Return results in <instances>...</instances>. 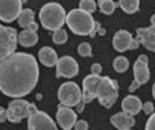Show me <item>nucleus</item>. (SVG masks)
I'll use <instances>...</instances> for the list:
<instances>
[{"label": "nucleus", "instance_id": "393cba45", "mask_svg": "<svg viewBox=\"0 0 155 130\" xmlns=\"http://www.w3.org/2000/svg\"><path fill=\"white\" fill-rule=\"evenodd\" d=\"M78 55L82 57H90L91 56V46L89 43H81L78 46Z\"/></svg>", "mask_w": 155, "mask_h": 130}, {"label": "nucleus", "instance_id": "6e6552de", "mask_svg": "<svg viewBox=\"0 0 155 130\" xmlns=\"http://www.w3.org/2000/svg\"><path fill=\"white\" fill-rule=\"evenodd\" d=\"M29 102L25 99H15L9 103L7 109V120H9L11 122H21L24 119L29 117Z\"/></svg>", "mask_w": 155, "mask_h": 130}, {"label": "nucleus", "instance_id": "473e14b6", "mask_svg": "<svg viewBox=\"0 0 155 130\" xmlns=\"http://www.w3.org/2000/svg\"><path fill=\"white\" fill-rule=\"evenodd\" d=\"M153 96H154V99H155V83L153 85Z\"/></svg>", "mask_w": 155, "mask_h": 130}, {"label": "nucleus", "instance_id": "72a5a7b5", "mask_svg": "<svg viewBox=\"0 0 155 130\" xmlns=\"http://www.w3.org/2000/svg\"><path fill=\"white\" fill-rule=\"evenodd\" d=\"M123 130H129V129H123Z\"/></svg>", "mask_w": 155, "mask_h": 130}, {"label": "nucleus", "instance_id": "dca6fc26", "mask_svg": "<svg viewBox=\"0 0 155 130\" xmlns=\"http://www.w3.org/2000/svg\"><path fill=\"white\" fill-rule=\"evenodd\" d=\"M111 124H112L115 128H117L119 130L130 129L134 126L136 120L133 119V116L125 113V112H119V113H116L111 117Z\"/></svg>", "mask_w": 155, "mask_h": 130}, {"label": "nucleus", "instance_id": "cd10ccee", "mask_svg": "<svg viewBox=\"0 0 155 130\" xmlns=\"http://www.w3.org/2000/svg\"><path fill=\"white\" fill-rule=\"evenodd\" d=\"M142 109H143V112L146 115H151L153 112H154V106H153V103H145V104H142Z\"/></svg>", "mask_w": 155, "mask_h": 130}, {"label": "nucleus", "instance_id": "2f4dec72", "mask_svg": "<svg viewBox=\"0 0 155 130\" xmlns=\"http://www.w3.org/2000/svg\"><path fill=\"white\" fill-rule=\"evenodd\" d=\"M26 29H28V30H31V31H37V30H38V25L35 24V21H34V22L30 24Z\"/></svg>", "mask_w": 155, "mask_h": 130}, {"label": "nucleus", "instance_id": "412c9836", "mask_svg": "<svg viewBox=\"0 0 155 130\" xmlns=\"http://www.w3.org/2000/svg\"><path fill=\"white\" fill-rule=\"evenodd\" d=\"M98 7L99 9H101L102 13H104V15H112L115 12L116 7H117V4H116L114 0H98Z\"/></svg>", "mask_w": 155, "mask_h": 130}, {"label": "nucleus", "instance_id": "2eb2a0df", "mask_svg": "<svg viewBox=\"0 0 155 130\" xmlns=\"http://www.w3.org/2000/svg\"><path fill=\"white\" fill-rule=\"evenodd\" d=\"M121 108H123V112H125V113L130 115V116H136V115H138L140 111L142 109V102L138 96L128 95L127 98L123 99Z\"/></svg>", "mask_w": 155, "mask_h": 130}, {"label": "nucleus", "instance_id": "aec40b11", "mask_svg": "<svg viewBox=\"0 0 155 130\" xmlns=\"http://www.w3.org/2000/svg\"><path fill=\"white\" fill-rule=\"evenodd\" d=\"M119 7L128 15H133L140 9V0H119Z\"/></svg>", "mask_w": 155, "mask_h": 130}, {"label": "nucleus", "instance_id": "4468645a", "mask_svg": "<svg viewBox=\"0 0 155 130\" xmlns=\"http://www.w3.org/2000/svg\"><path fill=\"white\" fill-rule=\"evenodd\" d=\"M56 120L63 130H71L73 125L76 124L77 115L74 111L71 109V107H65L63 104H60L56 112Z\"/></svg>", "mask_w": 155, "mask_h": 130}, {"label": "nucleus", "instance_id": "423d86ee", "mask_svg": "<svg viewBox=\"0 0 155 130\" xmlns=\"http://www.w3.org/2000/svg\"><path fill=\"white\" fill-rule=\"evenodd\" d=\"M81 96L82 93L74 82H65L60 86L58 91L59 102L65 107H76L78 103H81Z\"/></svg>", "mask_w": 155, "mask_h": 130}, {"label": "nucleus", "instance_id": "1a4fd4ad", "mask_svg": "<svg viewBox=\"0 0 155 130\" xmlns=\"http://www.w3.org/2000/svg\"><path fill=\"white\" fill-rule=\"evenodd\" d=\"M28 119V130H58L54 120L45 112L37 111Z\"/></svg>", "mask_w": 155, "mask_h": 130}, {"label": "nucleus", "instance_id": "9d476101", "mask_svg": "<svg viewBox=\"0 0 155 130\" xmlns=\"http://www.w3.org/2000/svg\"><path fill=\"white\" fill-rule=\"evenodd\" d=\"M21 9L22 0H0V20L3 22H12L17 20Z\"/></svg>", "mask_w": 155, "mask_h": 130}, {"label": "nucleus", "instance_id": "4be33fe9", "mask_svg": "<svg viewBox=\"0 0 155 130\" xmlns=\"http://www.w3.org/2000/svg\"><path fill=\"white\" fill-rule=\"evenodd\" d=\"M112 67L114 69L117 73H124V72H127L128 70V68H129V61H128V59L125 57V56H119V57H116L114 60V64H112Z\"/></svg>", "mask_w": 155, "mask_h": 130}, {"label": "nucleus", "instance_id": "c85d7f7f", "mask_svg": "<svg viewBox=\"0 0 155 130\" xmlns=\"http://www.w3.org/2000/svg\"><path fill=\"white\" fill-rule=\"evenodd\" d=\"M102 72V67L99 64H94L91 67V74H101Z\"/></svg>", "mask_w": 155, "mask_h": 130}, {"label": "nucleus", "instance_id": "39448f33", "mask_svg": "<svg viewBox=\"0 0 155 130\" xmlns=\"http://www.w3.org/2000/svg\"><path fill=\"white\" fill-rule=\"evenodd\" d=\"M17 30L0 25V61L12 55L17 48Z\"/></svg>", "mask_w": 155, "mask_h": 130}, {"label": "nucleus", "instance_id": "f03ea898", "mask_svg": "<svg viewBox=\"0 0 155 130\" xmlns=\"http://www.w3.org/2000/svg\"><path fill=\"white\" fill-rule=\"evenodd\" d=\"M65 22L76 35H95L98 24H95L91 13L82 9H72L65 17Z\"/></svg>", "mask_w": 155, "mask_h": 130}, {"label": "nucleus", "instance_id": "c756f323", "mask_svg": "<svg viewBox=\"0 0 155 130\" xmlns=\"http://www.w3.org/2000/svg\"><path fill=\"white\" fill-rule=\"evenodd\" d=\"M7 120V109L0 107V122H4Z\"/></svg>", "mask_w": 155, "mask_h": 130}, {"label": "nucleus", "instance_id": "0eeeda50", "mask_svg": "<svg viewBox=\"0 0 155 130\" xmlns=\"http://www.w3.org/2000/svg\"><path fill=\"white\" fill-rule=\"evenodd\" d=\"M133 76H134V81L129 86V91H136L140 86L145 85L146 82L150 80V70H149V60L146 55H141L138 60L134 63L133 67Z\"/></svg>", "mask_w": 155, "mask_h": 130}, {"label": "nucleus", "instance_id": "ddd939ff", "mask_svg": "<svg viewBox=\"0 0 155 130\" xmlns=\"http://www.w3.org/2000/svg\"><path fill=\"white\" fill-rule=\"evenodd\" d=\"M137 37L138 41L145 48L155 52V15L151 17V25L149 28L137 29Z\"/></svg>", "mask_w": 155, "mask_h": 130}, {"label": "nucleus", "instance_id": "20e7f679", "mask_svg": "<svg viewBox=\"0 0 155 130\" xmlns=\"http://www.w3.org/2000/svg\"><path fill=\"white\" fill-rule=\"evenodd\" d=\"M119 96V85L117 82L111 80L110 77H102L101 85H99L97 99L98 102L106 108H111L115 104Z\"/></svg>", "mask_w": 155, "mask_h": 130}, {"label": "nucleus", "instance_id": "b1692460", "mask_svg": "<svg viewBox=\"0 0 155 130\" xmlns=\"http://www.w3.org/2000/svg\"><path fill=\"white\" fill-rule=\"evenodd\" d=\"M80 9H82L87 13H94L97 11V3L94 2V0H81Z\"/></svg>", "mask_w": 155, "mask_h": 130}, {"label": "nucleus", "instance_id": "a211bd4d", "mask_svg": "<svg viewBox=\"0 0 155 130\" xmlns=\"http://www.w3.org/2000/svg\"><path fill=\"white\" fill-rule=\"evenodd\" d=\"M17 42L24 47H33L34 44L38 43V34L37 31H31V30L25 29L17 35Z\"/></svg>", "mask_w": 155, "mask_h": 130}, {"label": "nucleus", "instance_id": "5701e85b", "mask_svg": "<svg viewBox=\"0 0 155 130\" xmlns=\"http://www.w3.org/2000/svg\"><path fill=\"white\" fill-rule=\"evenodd\" d=\"M52 41L54 43H56V44H64L67 41H68V34L64 29H56L54 30V34H52Z\"/></svg>", "mask_w": 155, "mask_h": 130}, {"label": "nucleus", "instance_id": "6ab92c4d", "mask_svg": "<svg viewBox=\"0 0 155 130\" xmlns=\"http://www.w3.org/2000/svg\"><path fill=\"white\" fill-rule=\"evenodd\" d=\"M34 17H35L34 11L26 8V9H21L18 17H17V21H18V25L21 26V28L26 29L30 24L34 22Z\"/></svg>", "mask_w": 155, "mask_h": 130}, {"label": "nucleus", "instance_id": "7c9ffc66", "mask_svg": "<svg viewBox=\"0 0 155 130\" xmlns=\"http://www.w3.org/2000/svg\"><path fill=\"white\" fill-rule=\"evenodd\" d=\"M38 109H37V107H35V104H33V103H29V108H28V112H29V116L30 115H33V113H35Z\"/></svg>", "mask_w": 155, "mask_h": 130}, {"label": "nucleus", "instance_id": "f3484780", "mask_svg": "<svg viewBox=\"0 0 155 130\" xmlns=\"http://www.w3.org/2000/svg\"><path fill=\"white\" fill-rule=\"evenodd\" d=\"M38 59H39V61L45 65V67H48V68H52L56 65L58 63V54L54 48H51V47H42L38 52Z\"/></svg>", "mask_w": 155, "mask_h": 130}, {"label": "nucleus", "instance_id": "bb28decb", "mask_svg": "<svg viewBox=\"0 0 155 130\" xmlns=\"http://www.w3.org/2000/svg\"><path fill=\"white\" fill-rule=\"evenodd\" d=\"M145 130H155V112H154V113H151L150 119L147 120L146 126H145Z\"/></svg>", "mask_w": 155, "mask_h": 130}, {"label": "nucleus", "instance_id": "a878e982", "mask_svg": "<svg viewBox=\"0 0 155 130\" xmlns=\"http://www.w3.org/2000/svg\"><path fill=\"white\" fill-rule=\"evenodd\" d=\"M73 126H74V130H89V124L85 120L76 121V124Z\"/></svg>", "mask_w": 155, "mask_h": 130}, {"label": "nucleus", "instance_id": "f8f14e48", "mask_svg": "<svg viewBox=\"0 0 155 130\" xmlns=\"http://www.w3.org/2000/svg\"><path fill=\"white\" fill-rule=\"evenodd\" d=\"M112 44H114V48L117 52H124L127 50H136L138 47L140 42L134 41L132 34L127 31V30H119L114 35Z\"/></svg>", "mask_w": 155, "mask_h": 130}, {"label": "nucleus", "instance_id": "f257e3e1", "mask_svg": "<svg viewBox=\"0 0 155 130\" xmlns=\"http://www.w3.org/2000/svg\"><path fill=\"white\" fill-rule=\"evenodd\" d=\"M39 68L30 54L13 52L0 61V91L9 98H24L38 83Z\"/></svg>", "mask_w": 155, "mask_h": 130}, {"label": "nucleus", "instance_id": "7ed1b4c3", "mask_svg": "<svg viewBox=\"0 0 155 130\" xmlns=\"http://www.w3.org/2000/svg\"><path fill=\"white\" fill-rule=\"evenodd\" d=\"M67 13L64 8L59 3H47L46 5L42 7L39 12V20L41 24L47 30H54L60 29L65 22Z\"/></svg>", "mask_w": 155, "mask_h": 130}, {"label": "nucleus", "instance_id": "9b49d317", "mask_svg": "<svg viewBox=\"0 0 155 130\" xmlns=\"http://www.w3.org/2000/svg\"><path fill=\"white\" fill-rule=\"evenodd\" d=\"M56 77L73 78L78 74V64L72 56H63L56 63Z\"/></svg>", "mask_w": 155, "mask_h": 130}]
</instances>
